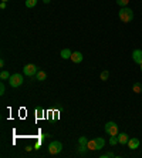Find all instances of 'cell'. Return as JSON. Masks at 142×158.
<instances>
[{
	"label": "cell",
	"mask_w": 142,
	"mask_h": 158,
	"mask_svg": "<svg viewBox=\"0 0 142 158\" xmlns=\"http://www.w3.org/2000/svg\"><path fill=\"white\" fill-rule=\"evenodd\" d=\"M118 16L124 23H129L134 20V10H131L129 7H121Z\"/></svg>",
	"instance_id": "6da1fadb"
},
{
	"label": "cell",
	"mask_w": 142,
	"mask_h": 158,
	"mask_svg": "<svg viewBox=\"0 0 142 158\" xmlns=\"http://www.w3.org/2000/svg\"><path fill=\"white\" fill-rule=\"evenodd\" d=\"M23 76L22 74H18V73H16V74H11L10 76V78H9V84L11 85V87H20V85L23 84Z\"/></svg>",
	"instance_id": "7a4b0ae2"
},
{
	"label": "cell",
	"mask_w": 142,
	"mask_h": 158,
	"mask_svg": "<svg viewBox=\"0 0 142 158\" xmlns=\"http://www.w3.org/2000/svg\"><path fill=\"white\" fill-rule=\"evenodd\" d=\"M61 150H63V144L60 143V141H53V143H50V145H48V152H50L51 155L60 154Z\"/></svg>",
	"instance_id": "3957f363"
},
{
	"label": "cell",
	"mask_w": 142,
	"mask_h": 158,
	"mask_svg": "<svg viewBox=\"0 0 142 158\" xmlns=\"http://www.w3.org/2000/svg\"><path fill=\"white\" fill-rule=\"evenodd\" d=\"M105 132L108 134L109 137L111 135H118V125L117 123H114V121H108L105 124Z\"/></svg>",
	"instance_id": "277c9868"
},
{
	"label": "cell",
	"mask_w": 142,
	"mask_h": 158,
	"mask_svg": "<svg viewBox=\"0 0 142 158\" xmlns=\"http://www.w3.org/2000/svg\"><path fill=\"white\" fill-rule=\"evenodd\" d=\"M37 71H39V67H37L36 64H26L24 69H23V73H24L27 77H33V76H36Z\"/></svg>",
	"instance_id": "5b68a950"
},
{
	"label": "cell",
	"mask_w": 142,
	"mask_h": 158,
	"mask_svg": "<svg viewBox=\"0 0 142 158\" xmlns=\"http://www.w3.org/2000/svg\"><path fill=\"white\" fill-rule=\"evenodd\" d=\"M132 59H134V61L136 63V64L141 66L142 64V50L141 48H136V50L132 52Z\"/></svg>",
	"instance_id": "8992f818"
},
{
	"label": "cell",
	"mask_w": 142,
	"mask_h": 158,
	"mask_svg": "<svg viewBox=\"0 0 142 158\" xmlns=\"http://www.w3.org/2000/svg\"><path fill=\"white\" fill-rule=\"evenodd\" d=\"M83 53H80V52H74L73 54H71V61H74V63H81L83 61Z\"/></svg>",
	"instance_id": "52a82bcc"
},
{
	"label": "cell",
	"mask_w": 142,
	"mask_h": 158,
	"mask_svg": "<svg viewBox=\"0 0 142 158\" xmlns=\"http://www.w3.org/2000/svg\"><path fill=\"white\" fill-rule=\"evenodd\" d=\"M128 147H129V150H136V148L139 147V140L138 138H129V141H128Z\"/></svg>",
	"instance_id": "ba28073f"
},
{
	"label": "cell",
	"mask_w": 142,
	"mask_h": 158,
	"mask_svg": "<svg viewBox=\"0 0 142 158\" xmlns=\"http://www.w3.org/2000/svg\"><path fill=\"white\" fill-rule=\"evenodd\" d=\"M118 141H120V144H128V141H129V137H128V134H125V132H121V134H118Z\"/></svg>",
	"instance_id": "9c48e42d"
},
{
	"label": "cell",
	"mask_w": 142,
	"mask_h": 158,
	"mask_svg": "<svg viewBox=\"0 0 142 158\" xmlns=\"http://www.w3.org/2000/svg\"><path fill=\"white\" fill-rule=\"evenodd\" d=\"M47 78V74H46V71H43V70H39L37 71V74H36V80L37 81H44Z\"/></svg>",
	"instance_id": "30bf717a"
},
{
	"label": "cell",
	"mask_w": 142,
	"mask_h": 158,
	"mask_svg": "<svg viewBox=\"0 0 142 158\" xmlns=\"http://www.w3.org/2000/svg\"><path fill=\"white\" fill-rule=\"evenodd\" d=\"M71 54H73V52H71L70 48H64V50H61V57L64 60L71 59Z\"/></svg>",
	"instance_id": "8fae6325"
},
{
	"label": "cell",
	"mask_w": 142,
	"mask_h": 158,
	"mask_svg": "<svg viewBox=\"0 0 142 158\" xmlns=\"http://www.w3.org/2000/svg\"><path fill=\"white\" fill-rule=\"evenodd\" d=\"M95 143H97V150H102L105 141H104V138H101V137H97V138H95Z\"/></svg>",
	"instance_id": "7c38bea8"
},
{
	"label": "cell",
	"mask_w": 142,
	"mask_h": 158,
	"mask_svg": "<svg viewBox=\"0 0 142 158\" xmlns=\"http://www.w3.org/2000/svg\"><path fill=\"white\" fill-rule=\"evenodd\" d=\"M87 147H88V150H91V151L97 150V143H95V138H94V140H88Z\"/></svg>",
	"instance_id": "4fadbf2b"
},
{
	"label": "cell",
	"mask_w": 142,
	"mask_h": 158,
	"mask_svg": "<svg viewBox=\"0 0 142 158\" xmlns=\"http://www.w3.org/2000/svg\"><path fill=\"white\" fill-rule=\"evenodd\" d=\"M132 90H134V93L139 94V93L142 91V84H141V83H134V85H132Z\"/></svg>",
	"instance_id": "5bb4252c"
},
{
	"label": "cell",
	"mask_w": 142,
	"mask_h": 158,
	"mask_svg": "<svg viewBox=\"0 0 142 158\" xmlns=\"http://www.w3.org/2000/svg\"><path fill=\"white\" fill-rule=\"evenodd\" d=\"M109 144H111V145H117V144H120V141H118V135H111L109 137Z\"/></svg>",
	"instance_id": "9a60e30c"
},
{
	"label": "cell",
	"mask_w": 142,
	"mask_h": 158,
	"mask_svg": "<svg viewBox=\"0 0 142 158\" xmlns=\"http://www.w3.org/2000/svg\"><path fill=\"white\" fill-rule=\"evenodd\" d=\"M36 4H37V0H26V7L31 9V7H34Z\"/></svg>",
	"instance_id": "2e32d148"
},
{
	"label": "cell",
	"mask_w": 142,
	"mask_h": 158,
	"mask_svg": "<svg viewBox=\"0 0 142 158\" xmlns=\"http://www.w3.org/2000/svg\"><path fill=\"white\" fill-rule=\"evenodd\" d=\"M0 78H2V80H9V78H10V74H9V71H6V70L2 71V73H0Z\"/></svg>",
	"instance_id": "e0dca14e"
},
{
	"label": "cell",
	"mask_w": 142,
	"mask_h": 158,
	"mask_svg": "<svg viewBox=\"0 0 142 158\" xmlns=\"http://www.w3.org/2000/svg\"><path fill=\"white\" fill-rule=\"evenodd\" d=\"M36 114H37V118H41L44 115V110L41 108V107H37V108H36Z\"/></svg>",
	"instance_id": "ac0fdd59"
},
{
	"label": "cell",
	"mask_w": 142,
	"mask_h": 158,
	"mask_svg": "<svg viewBox=\"0 0 142 158\" xmlns=\"http://www.w3.org/2000/svg\"><path fill=\"white\" fill-rule=\"evenodd\" d=\"M117 3L120 4L121 7H127L128 3H129V0H117Z\"/></svg>",
	"instance_id": "d6986e66"
},
{
	"label": "cell",
	"mask_w": 142,
	"mask_h": 158,
	"mask_svg": "<svg viewBox=\"0 0 142 158\" xmlns=\"http://www.w3.org/2000/svg\"><path fill=\"white\" fill-rule=\"evenodd\" d=\"M43 141H44V137H40V138L37 140V143H36V145H34V148H36V150H39V148L41 147V144H43Z\"/></svg>",
	"instance_id": "ffe728a7"
},
{
	"label": "cell",
	"mask_w": 142,
	"mask_h": 158,
	"mask_svg": "<svg viewBox=\"0 0 142 158\" xmlns=\"http://www.w3.org/2000/svg\"><path fill=\"white\" fill-rule=\"evenodd\" d=\"M108 77H109V73H108V71H102V73H101V80L102 81H105V80H108Z\"/></svg>",
	"instance_id": "44dd1931"
},
{
	"label": "cell",
	"mask_w": 142,
	"mask_h": 158,
	"mask_svg": "<svg viewBox=\"0 0 142 158\" xmlns=\"http://www.w3.org/2000/svg\"><path fill=\"white\" fill-rule=\"evenodd\" d=\"M88 140H87V137H80L78 138V144H83V145H87Z\"/></svg>",
	"instance_id": "7402d4cb"
},
{
	"label": "cell",
	"mask_w": 142,
	"mask_h": 158,
	"mask_svg": "<svg viewBox=\"0 0 142 158\" xmlns=\"http://www.w3.org/2000/svg\"><path fill=\"white\" fill-rule=\"evenodd\" d=\"M87 150H88L87 145H83V144H80V145H78V151H80L81 154H83V152H85Z\"/></svg>",
	"instance_id": "603a6c76"
},
{
	"label": "cell",
	"mask_w": 142,
	"mask_h": 158,
	"mask_svg": "<svg viewBox=\"0 0 142 158\" xmlns=\"http://www.w3.org/2000/svg\"><path fill=\"white\" fill-rule=\"evenodd\" d=\"M4 93H6V87H4V84L2 83V84H0V96H3Z\"/></svg>",
	"instance_id": "cb8c5ba5"
},
{
	"label": "cell",
	"mask_w": 142,
	"mask_h": 158,
	"mask_svg": "<svg viewBox=\"0 0 142 158\" xmlns=\"http://www.w3.org/2000/svg\"><path fill=\"white\" fill-rule=\"evenodd\" d=\"M109 157H114L112 152H105V154H102L101 158H109Z\"/></svg>",
	"instance_id": "d4e9b609"
},
{
	"label": "cell",
	"mask_w": 142,
	"mask_h": 158,
	"mask_svg": "<svg viewBox=\"0 0 142 158\" xmlns=\"http://www.w3.org/2000/svg\"><path fill=\"white\" fill-rule=\"evenodd\" d=\"M0 9H2V10L6 9V2H2V3H0Z\"/></svg>",
	"instance_id": "484cf974"
},
{
	"label": "cell",
	"mask_w": 142,
	"mask_h": 158,
	"mask_svg": "<svg viewBox=\"0 0 142 158\" xmlns=\"http://www.w3.org/2000/svg\"><path fill=\"white\" fill-rule=\"evenodd\" d=\"M44 3H46V4H48V3H50V0H44Z\"/></svg>",
	"instance_id": "4316f807"
},
{
	"label": "cell",
	"mask_w": 142,
	"mask_h": 158,
	"mask_svg": "<svg viewBox=\"0 0 142 158\" xmlns=\"http://www.w3.org/2000/svg\"><path fill=\"white\" fill-rule=\"evenodd\" d=\"M2 2H9V0H2Z\"/></svg>",
	"instance_id": "83f0119b"
},
{
	"label": "cell",
	"mask_w": 142,
	"mask_h": 158,
	"mask_svg": "<svg viewBox=\"0 0 142 158\" xmlns=\"http://www.w3.org/2000/svg\"><path fill=\"white\" fill-rule=\"evenodd\" d=\"M141 71H142V64H141Z\"/></svg>",
	"instance_id": "f1b7e54d"
}]
</instances>
